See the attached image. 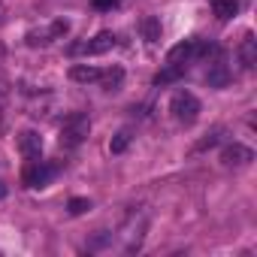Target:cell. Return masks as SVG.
I'll list each match as a JSON object with an SVG mask.
<instances>
[{
  "label": "cell",
  "mask_w": 257,
  "mask_h": 257,
  "mask_svg": "<svg viewBox=\"0 0 257 257\" xmlns=\"http://www.w3.org/2000/svg\"><path fill=\"white\" fill-rule=\"evenodd\" d=\"M127 146H131V134H127V131L115 134V137H112V143H109L112 155H121V152H127Z\"/></svg>",
  "instance_id": "cell-14"
},
{
  "label": "cell",
  "mask_w": 257,
  "mask_h": 257,
  "mask_svg": "<svg viewBox=\"0 0 257 257\" xmlns=\"http://www.w3.org/2000/svg\"><path fill=\"white\" fill-rule=\"evenodd\" d=\"M239 58H242V67H248V70L257 64V43H254V37H245V40H242Z\"/></svg>",
  "instance_id": "cell-10"
},
{
  "label": "cell",
  "mask_w": 257,
  "mask_h": 257,
  "mask_svg": "<svg viewBox=\"0 0 257 257\" xmlns=\"http://www.w3.org/2000/svg\"><path fill=\"white\" fill-rule=\"evenodd\" d=\"M94 10H115L118 7V0H91Z\"/></svg>",
  "instance_id": "cell-16"
},
{
  "label": "cell",
  "mask_w": 257,
  "mask_h": 257,
  "mask_svg": "<svg viewBox=\"0 0 257 257\" xmlns=\"http://www.w3.org/2000/svg\"><path fill=\"white\" fill-rule=\"evenodd\" d=\"M55 173H58L55 164H43V161L37 158V161H28V167H25V173H22V182H25L28 188H46V185L55 179Z\"/></svg>",
  "instance_id": "cell-3"
},
{
  "label": "cell",
  "mask_w": 257,
  "mask_h": 257,
  "mask_svg": "<svg viewBox=\"0 0 257 257\" xmlns=\"http://www.w3.org/2000/svg\"><path fill=\"white\" fill-rule=\"evenodd\" d=\"M206 82H209V88H224V85L230 82L227 64H224V61H215V64L209 67V73H206Z\"/></svg>",
  "instance_id": "cell-7"
},
{
  "label": "cell",
  "mask_w": 257,
  "mask_h": 257,
  "mask_svg": "<svg viewBox=\"0 0 257 257\" xmlns=\"http://www.w3.org/2000/svg\"><path fill=\"white\" fill-rule=\"evenodd\" d=\"M4 197H7V185H4V182H0V200H4Z\"/></svg>",
  "instance_id": "cell-17"
},
{
  "label": "cell",
  "mask_w": 257,
  "mask_h": 257,
  "mask_svg": "<svg viewBox=\"0 0 257 257\" xmlns=\"http://www.w3.org/2000/svg\"><path fill=\"white\" fill-rule=\"evenodd\" d=\"M170 112H173L176 121H182V124H194L197 115H200V100H197L191 91H179V94L173 97V103H170Z\"/></svg>",
  "instance_id": "cell-2"
},
{
  "label": "cell",
  "mask_w": 257,
  "mask_h": 257,
  "mask_svg": "<svg viewBox=\"0 0 257 257\" xmlns=\"http://www.w3.org/2000/svg\"><path fill=\"white\" fill-rule=\"evenodd\" d=\"M140 28H143V37H146L149 43H158V40H161V19H158V16H146Z\"/></svg>",
  "instance_id": "cell-11"
},
{
  "label": "cell",
  "mask_w": 257,
  "mask_h": 257,
  "mask_svg": "<svg viewBox=\"0 0 257 257\" xmlns=\"http://www.w3.org/2000/svg\"><path fill=\"white\" fill-rule=\"evenodd\" d=\"M70 79L88 85V82H97V79H100V70L91 67V64H73V67H70Z\"/></svg>",
  "instance_id": "cell-8"
},
{
  "label": "cell",
  "mask_w": 257,
  "mask_h": 257,
  "mask_svg": "<svg viewBox=\"0 0 257 257\" xmlns=\"http://www.w3.org/2000/svg\"><path fill=\"white\" fill-rule=\"evenodd\" d=\"M19 152H22V158H28V161H37V158L43 155V140H40V134H34V131H25V134L19 137Z\"/></svg>",
  "instance_id": "cell-5"
},
{
  "label": "cell",
  "mask_w": 257,
  "mask_h": 257,
  "mask_svg": "<svg viewBox=\"0 0 257 257\" xmlns=\"http://www.w3.org/2000/svg\"><path fill=\"white\" fill-rule=\"evenodd\" d=\"M182 73H185L182 67H170V64H167V67H164V70H161V73L155 76V85H167V82H176V79H179Z\"/></svg>",
  "instance_id": "cell-13"
},
{
  "label": "cell",
  "mask_w": 257,
  "mask_h": 257,
  "mask_svg": "<svg viewBox=\"0 0 257 257\" xmlns=\"http://www.w3.org/2000/svg\"><path fill=\"white\" fill-rule=\"evenodd\" d=\"M221 161L224 164H248V161H254V152L245 149V146H239V143H233V146H227L221 152Z\"/></svg>",
  "instance_id": "cell-6"
},
{
  "label": "cell",
  "mask_w": 257,
  "mask_h": 257,
  "mask_svg": "<svg viewBox=\"0 0 257 257\" xmlns=\"http://www.w3.org/2000/svg\"><path fill=\"white\" fill-rule=\"evenodd\" d=\"M212 13L221 22H227V19H233L239 13V0H212Z\"/></svg>",
  "instance_id": "cell-9"
},
{
  "label": "cell",
  "mask_w": 257,
  "mask_h": 257,
  "mask_svg": "<svg viewBox=\"0 0 257 257\" xmlns=\"http://www.w3.org/2000/svg\"><path fill=\"white\" fill-rule=\"evenodd\" d=\"M112 46H115V34H112V31H100L97 37L70 46V52H73V55H103V52H109Z\"/></svg>",
  "instance_id": "cell-4"
},
{
  "label": "cell",
  "mask_w": 257,
  "mask_h": 257,
  "mask_svg": "<svg viewBox=\"0 0 257 257\" xmlns=\"http://www.w3.org/2000/svg\"><path fill=\"white\" fill-rule=\"evenodd\" d=\"M88 134H91V118L82 115V112H73L61 127V146L76 149V146H82L88 140Z\"/></svg>",
  "instance_id": "cell-1"
},
{
  "label": "cell",
  "mask_w": 257,
  "mask_h": 257,
  "mask_svg": "<svg viewBox=\"0 0 257 257\" xmlns=\"http://www.w3.org/2000/svg\"><path fill=\"white\" fill-rule=\"evenodd\" d=\"M121 79H124V70H121V67H115V70L100 73V79H97V82H103V88H106V91H115V88L121 85Z\"/></svg>",
  "instance_id": "cell-12"
},
{
  "label": "cell",
  "mask_w": 257,
  "mask_h": 257,
  "mask_svg": "<svg viewBox=\"0 0 257 257\" xmlns=\"http://www.w3.org/2000/svg\"><path fill=\"white\" fill-rule=\"evenodd\" d=\"M67 209H70V215H85V212L91 209V200H85V197H73V200L67 203Z\"/></svg>",
  "instance_id": "cell-15"
}]
</instances>
